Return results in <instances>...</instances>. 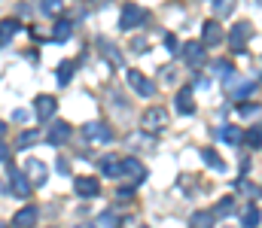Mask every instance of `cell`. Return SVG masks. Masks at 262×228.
<instances>
[{
    "label": "cell",
    "instance_id": "cell-4",
    "mask_svg": "<svg viewBox=\"0 0 262 228\" xmlns=\"http://www.w3.org/2000/svg\"><path fill=\"white\" fill-rule=\"evenodd\" d=\"M204 58H207V49L201 46V40H186L183 43V61H186V67H201L204 64Z\"/></svg>",
    "mask_w": 262,
    "mask_h": 228
},
{
    "label": "cell",
    "instance_id": "cell-21",
    "mask_svg": "<svg viewBox=\"0 0 262 228\" xmlns=\"http://www.w3.org/2000/svg\"><path fill=\"white\" fill-rule=\"evenodd\" d=\"M220 137H223L229 146H238V143H244V131H241V128H235V125H226V128L220 131Z\"/></svg>",
    "mask_w": 262,
    "mask_h": 228
},
{
    "label": "cell",
    "instance_id": "cell-16",
    "mask_svg": "<svg viewBox=\"0 0 262 228\" xmlns=\"http://www.w3.org/2000/svg\"><path fill=\"white\" fill-rule=\"evenodd\" d=\"M213 210H195L189 216V228H213Z\"/></svg>",
    "mask_w": 262,
    "mask_h": 228
},
{
    "label": "cell",
    "instance_id": "cell-38",
    "mask_svg": "<svg viewBox=\"0 0 262 228\" xmlns=\"http://www.w3.org/2000/svg\"><path fill=\"white\" fill-rule=\"evenodd\" d=\"M58 173H61V176H64V173H70V164H67L64 158H61V161H58Z\"/></svg>",
    "mask_w": 262,
    "mask_h": 228
},
{
    "label": "cell",
    "instance_id": "cell-9",
    "mask_svg": "<svg viewBox=\"0 0 262 228\" xmlns=\"http://www.w3.org/2000/svg\"><path fill=\"white\" fill-rule=\"evenodd\" d=\"M34 110H37V119H40V122H49V119L55 116V110H58V100H55L52 94H40V97L34 100Z\"/></svg>",
    "mask_w": 262,
    "mask_h": 228
},
{
    "label": "cell",
    "instance_id": "cell-18",
    "mask_svg": "<svg viewBox=\"0 0 262 228\" xmlns=\"http://www.w3.org/2000/svg\"><path fill=\"white\" fill-rule=\"evenodd\" d=\"M98 49H101V55H104L107 61H113L116 67H122V52H119L116 46H110L107 40H98Z\"/></svg>",
    "mask_w": 262,
    "mask_h": 228
},
{
    "label": "cell",
    "instance_id": "cell-1",
    "mask_svg": "<svg viewBox=\"0 0 262 228\" xmlns=\"http://www.w3.org/2000/svg\"><path fill=\"white\" fill-rule=\"evenodd\" d=\"M250 37H253V24L250 21H235L232 24V31H229V46H232V52H244L247 49V43H250Z\"/></svg>",
    "mask_w": 262,
    "mask_h": 228
},
{
    "label": "cell",
    "instance_id": "cell-24",
    "mask_svg": "<svg viewBox=\"0 0 262 228\" xmlns=\"http://www.w3.org/2000/svg\"><path fill=\"white\" fill-rule=\"evenodd\" d=\"M241 222H244V228H259V222H262V213H259V207H256V204H250V207L244 210V216H241Z\"/></svg>",
    "mask_w": 262,
    "mask_h": 228
},
{
    "label": "cell",
    "instance_id": "cell-39",
    "mask_svg": "<svg viewBox=\"0 0 262 228\" xmlns=\"http://www.w3.org/2000/svg\"><path fill=\"white\" fill-rule=\"evenodd\" d=\"M6 158H9V149H6V146H3V140H0V161H6Z\"/></svg>",
    "mask_w": 262,
    "mask_h": 228
},
{
    "label": "cell",
    "instance_id": "cell-29",
    "mask_svg": "<svg viewBox=\"0 0 262 228\" xmlns=\"http://www.w3.org/2000/svg\"><path fill=\"white\" fill-rule=\"evenodd\" d=\"M58 82H61V85H67V82H70V76H73V61H64V64H58Z\"/></svg>",
    "mask_w": 262,
    "mask_h": 228
},
{
    "label": "cell",
    "instance_id": "cell-26",
    "mask_svg": "<svg viewBox=\"0 0 262 228\" xmlns=\"http://www.w3.org/2000/svg\"><path fill=\"white\" fill-rule=\"evenodd\" d=\"M201 158H204V161H207L213 170H226V161H223V158H220L213 149H204V152H201Z\"/></svg>",
    "mask_w": 262,
    "mask_h": 228
},
{
    "label": "cell",
    "instance_id": "cell-37",
    "mask_svg": "<svg viewBox=\"0 0 262 228\" xmlns=\"http://www.w3.org/2000/svg\"><path fill=\"white\" fill-rule=\"evenodd\" d=\"M131 195H134V186H122V189H119V198H122V201L131 198Z\"/></svg>",
    "mask_w": 262,
    "mask_h": 228
},
{
    "label": "cell",
    "instance_id": "cell-34",
    "mask_svg": "<svg viewBox=\"0 0 262 228\" xmlns=\"http://www.w3.org/2000/svg\"><path fill=\"white\" fill-rule=\"evenodd\" d=\"M12 119H15V122H28L31 116H28V110H12Z\"/></svg>",
    "mask_w": 262,
    "mask_h": 228
},
{
    "label": "cell",
    "instance_id": "cell-31",
    "mask_svg": "<svg viewBox=\"0 0 262 228\" xmlns=\"http://www.w3.org/2000/svg\"><path fill=\"white\" fill-rule=\"evenodd\" d=\"M213 73L229 76V73H232V64H229V61H216V64H213Z\"/></svg>",
    "mask_w": 262,
    "mask_h": 228
},
{
    "label": "cell",
    "instance_id": "cell-12",
    "mask_svg": "<svg viewBox=\"0 0 262 228\" xmlns=\"http://www.w3.org/2000/svg\"><path fill=\"white\" fill-rule=\"evenodd\" d=\"M67 137H70V125H67V122H52L46 140H49L52 146H61V143H67Z\"/></svg>",
    "mask_w": 262,
    "mask_h": 228
},
{
    "label": "cell",
    "instance_id": "cell-41",
    "mask_svg": "<svg viewBox=\"0 0 262 228\" xmlns=\"http://www.w3.org/2000/svg\"><path fill=\"white\" fill-rule=\"evenodd\" d=\"M3 134H6V122L0 119V137H3Z\"/></svg>",
    "mask_w": 262,
    "mask_h": 228
},
{
    "label": "cell",
    "instance_id": "cell-27",
    "mask_svg": "<svg viewBox=\"0 0 262 228\" xmlns=\"http://www.w3.org/2000/svg\"><path fill=\"white\" fill-rule=\"evenodd\" d=\"M232 207H235V198H223L213 210V216H232Z\"/></svg>",
    "mask_w": 262,
    "mask_h": 228
},
{
    "label": "cell",
    "instance_id": "cell-28",
    "mask_svg": "<svg viewBox=\"0 0 262 228\" xmlns=\"http://www.w3.org/2000/svg\"><path fill=\"white\" fill-rule=\"evenodd\" d=\"M244 143H250V146H259V143H262V125H253V128L244 134Z\"/></svg>",
    "mask_w": 262,
    "mask_h": 228
},
{
    "label": "cell",
    "instance_id": "cell-17",
    "mask_svg": "<svg viewBox=\"0 0 262 228\" xmlns=\"http://www.w3.org/2000/svg\"><path fill=\"white\" fill-rule=\"evenodd\" d=\"M101 173L104 176H122V161L113 158V155H104L101 158Z\"/></svg>",
    "mask_w": 262,
    "mask_h": 228
},
{
    "label": "cell",
    "instance_id": "cell-19",
    "mask_svg": "<svg viewBox=\"0 0 262 228\" xmlns=\"http://www.w3.org/2000/svg\"><path fill=\"white\" fill-rule=\"evenodd\" d=\"M253 91H256V82H241V85H232V91H229V94H232L238 104H247V97H250Z\"/></svg>",
    "mask_w": 262,
    "mask_h": 228
},
{
    "label": "cell",
    "instance_id": "cell-8",
    "mask_svg": "<svg viewBox=\"0 0 262 228\" xmlns=\"http://www.w3.org/2000/svg\"><path fill=\"white\" fill-rule=\"evenodd\" d=\"M165 122H168V113L162 107H149L140 119V128L143 131H159V128H165Z\"/></svg>",
    "mask_w": 262,
    "mask_h": 228
},
{
    "label": "cell",
    "instance_id": "cell-7",
    "mask_svg": "<svg viewBox=\"0 0 262 228\" xmlns=\"http://www.w3.org/2000/svg\"><path fill=\"white\" fill-rule=\"evenodd\" d=\"M128 85L140 94V97H152L156 94V82L149 76H143L140 70H128Z\"/></svg>",
    "mask_w": 262,
    "mask_h": 228
},
{
    "label": "cell",
    "instance_id": "cell-30",
    "mask_svg": "<svg viewBox=\"0 0 262 228\" xmlns=\"http://www.w3.org/2000/svg\"><path fill=\"white\" fill-rule=\"evenodd\" d=\"M241 116H259V104H238Z\"/></svg>",
    "mask_w": 262,
    "mask_h": 228
},
{
    "label": "cell",
    "instance_id": "cell-13",
    "mask_svg": "<svg viewBox=\"0 0 262 228\" xmlns=\"http://www.w3.org/2000/svg\"><path fill=\"white\" fill-rule=\"evenodd\" d=\"M37 219H40V210H37V207H21V210L15 213V228H34Z\"/></svg>",
    "mask_w": 262,
    "mask_h": 228
},
{
    "label": "cell",
    "instance_id": "cell-20",
    "mask_svg": "<svg viewBox=\"0 0 262 228\" xmlns=\"http://www.w3.org/2000/svg\"><path fill=\"white\" fill-rule=\"evenodd\" d=\"M70 34H73V21L70 18H58V24L52 31V40L55 43H64V40H70Z\"/></svg>",
    "mask_w": 262,
    "mask_h": 228
},
{
    "label": "cell",
    "instance_id": "cell-25",
    "mask_svg": "<svg viewBox=\"0 0 262 228\" xmlns=\"http://www.w3.org/2000/svg\"><path fill=\"white\" fill-rule=\"evenodd\" d=\"M64 9V0H40V12L43 15H58Z\"/></svg>",
    "mask_w": 262,
    "mask_h": 228
},
{
    "label": "cell",
    "instance_id": "cell-11",
    "mask_svg": "<svg viewBox=\"0 0 262 228\" xmlns=\"http://www.w3.org/2000/svg\"><path fill=\"white\" fill-rule=\"evenodd\" d=\"M73 192H76L79 198H95V195L101 192V186H98L95 176H76V180H73Z\"/></svg>",
    "mask_w": 262,
    "mask_h": 228
},
{
    "label": "cell",
    "instance_id": "cell-2",
    "mask_svg": "<svg viewBox=\"0 0 262 228\" xmlns=\"http://www.w3.org/2000/svg\"><path fill=\"white\" fill-rule=\"evenodd\" d=\"M143 21H146V9L143 6H137V3H125L122 6V12H119V28L122 31H134Z\"/></svg>",
    "mask_w": 262,
    "mask_h": 228
},
{
    "label": "cell",
    "instance_id": "cell-3",
    "mask_svg": "<svg viewBox=\"0 0 262 228\" xmlns=\"http://www.w3.org/2000/svg\"><path fill=\"white\" fill-rule=\"evenodd\" d=\"M82 134L89 143H110L113 140V128L107 122H85L82 125Z\"/></svg>",
    "mask_w": 262,
    "mask_h": 228
},
{
    "label": "cell",
    "instance_id": "cell-35",
    "mask_svg": "<svg viewBox=\"0 0 262 228\" xmlns=\"http://www.w3.org/2000/svg\"><path fill=\"white\" fill-rule=\"evenodd\" d=\"M229 6H232V0H216V12H220V15H226Z\"/></svg>",
    "mask_w": 262,
    "mask_h": 228
},
{
    "label": "cell",
    "instance_id": "cell-5",
    "mask_svg": "<svg viewBox=\"0 0 262 228\" xmlns=\"http://www.w3.org/2000/svg\"><path fill=\"white\" fill-rule=\"evenodd\" d=\"M226 40V31H223V24L216 21V18H210V21H204V28H201V46L207 49H213V46H220Z\"/></svg>",
    "mask_w": 262,
    "mask_h": 228
},
{
    "label": "cell",
    "instance_id": "cell-32",
    "mask_svg": "<svg viewBox=\"0 0 262 228\" xmlns=\"http://www.w3.org/2000/svg\"><path fill=\"white\" fill-rule=\"evenodd\" d=\"M101 222H104V228H119V219L113 216V210H110V213H104V216H101Z\"/></svg>",
    "mask_w": 262,
    "mask_h": 228
},
{
    "label": "cell",
    "instance_id": "cell-6",
    "mask_svg": "<svg viewBox=\"0 0 262 228\" xmlns=\"http://www.w3.org/2000/svg\"><path fill=\"white\" fill-rule=\"evenodd\" d=\"M25 164H28V167H25V176H28L31 186H43V183L49 180V167H46V161L31 158V161H25Z\"/></svg>",
    "mask_w": 262,
    "mask_h": 228
},
{
    "label": "cell",
    "instance_id": "cell-10",
    "mask_svg": "<svg viewBox=\"0 0 262 228\" xmlns=\"http://www.w3.org/2000/svg\"><path fill=\"white\" fill-rule=\"evenodd\" d=\"M9 192L15 195V198H28L31 195V183H28V176L21 173V170H9Z\"/></svg>",
    "mask_w": 262,
    "mask_h": 228
},
{
    "label": "cell",
    "instance_id": "cell-22",
    "mask_svg": "<svg viewBox=\"0 0 262 228\" xmlns=\"http://www.w3.org/2000/svg\"><path fill=\"white\" fill-rule=\"evenodd\" d=\"M122 173H128L131 180H143V176H146V170H143V164H140L137 158H125V161H122Z\"/></svg>",
    "mask_w": 262,
    "mask_h": 228
},
{
    "label": "cell",
    "instance_id": "cell-33",
    "mask_svg": "<svg viewBox=\"0 0 262 228\" xmlns=\"http://www.w3.org/2000/svg\"><path fill=\"white\" fill-rule=\"evenodd\" d=\"M165 49L168 52H177V37L174 34H165Z\"/></svg>",
    "mask_w": 262,
    "mask_h": 228
},
{
    "label": "cell",
    "instance_id": "cell-36",
    "mask_svg": "<svg viewBox=\"0 0 262 228\" xmlns=\"http://www.w3.org/2000/svg\"><path fill=\"white\" fill-rule=\"evenodd\" d=\"M241 192H244V195H256V192H259V189H256V186H250V183H247V180H244V183H241Z\"/></svg>",
    "mask_w": 262,
    "mask_h": 228
},
{
    "label": "cell",
    "instance_id": "cell-40",
    "mask_svg": "<svg viewBox=\"0 0 262 228\" xmlns=\"http://www.w3.org/2000/svg\"><path fill=\"white\" fill-rule=\"evenodd\" d=\"M73 228H95V225H92V222H76Z\"/></svg>",
    "mask_w": 262,
    "mask_h": 228
},
{
    "label": "cell",
    "instance_id": "cell-15",
    "mask_svg": "<svg viewBox=\"0 0 262 228\" xmlns=\"http://www.w3.org/2000/svg\"><path fill=\"white\" fill-rule=\"evenodd\" d=\"M18 28H21L18 18H3V21H0V46H6V43L18 34Z\"/></svg>",
    "mask_w": 262,
    "mask_h": 228
},
{
    "label": "cell",
    "instance_id": "cell-14",
    "mask_svg": "<svg viewBox=\"0 0 262 228\" xmlns=\"http://www.w3.org/2000/svg\"><path fill=\"white\" fill-rule=\"evenodd\" d=\"M177 110L183 116H192L195 113V97H192V88H180L177 91Z\"/></svg>",
    "mask_w": 262,
    "mask_h": 228
},
{
    "label": "cell",
    "instance_id": "cell-23",
    "mask_svg": "<svg viewBox=\"0 0 262 228\" xmlns=\"http://www.w3.org/2000/svg\"><path fill=\"white\" fill-rule=\"evenodd\" d=\"M37 140H40V131L28 128V131H21V134H18V140H15V149H31Z\"/></svg>",
    "mask_w": 262,
    "mask_h": 228
}]
</instances>
